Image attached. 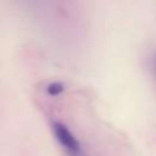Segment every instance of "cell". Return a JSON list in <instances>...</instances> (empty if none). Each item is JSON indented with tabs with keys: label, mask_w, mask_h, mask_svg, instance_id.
<instances>
[{
	"label": "cell",
	"mask_w": 156,
	"mask_h": 156,
	"mask_svg": "<svg viewBox=\"0 0 156 156\" xmlns=\"http://www.w3.org/2000/svg\"><path fill=\"white\" fill-rule=\"evenodd\" d=\"M52 129H54V134L56 139L67 151L72 154L79 152V143L77 141V139L73 136V134L69 132V129L66 126L57 122V123H54Z\"/></svg>",
	"instance_id": "6da1fadb"
},
{
	"label": "cell",
	"mask_w": 156,
	"mask_h": 156,
	"mask_svg": "<svg viewBox=\"0 0 156 156\" xmlns=\"http://www.w3.org/2000/svg\"><path fill=\"white\" fill-rule=\"evenodd\" d=\"M63 91V85L61 84V83H57V82H55V83H51L49 87H48V93L50 94V95H58V94H61Z\"/></svg>",
	"instance_id": "7a4b0ae2"
}]
</instances>
